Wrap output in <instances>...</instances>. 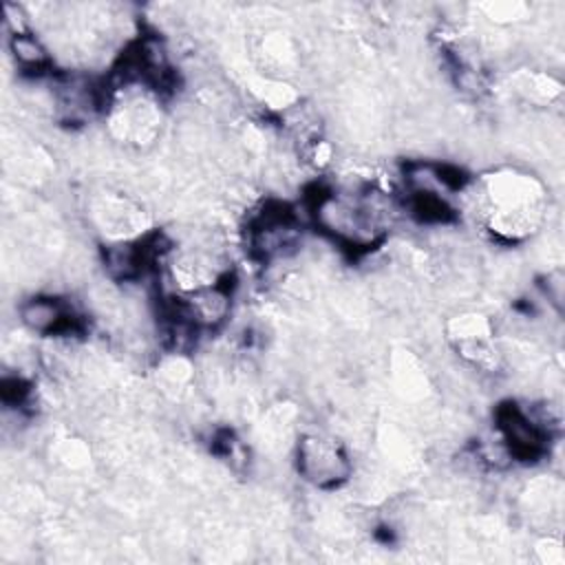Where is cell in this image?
Instances as JSON below:
<instances>
[{
    "instance_id": "cell-1",
    "label": "cell",
    "mask_w": 565,
    "mask_h": 565,
    "mask_svg": "<svg viewBox=\"0 0 565 565\" xmlns=\"http://www.w3.org/2000/svg\"><path fill=\"white\" fill-rule=\"evenodd\" d=\"M475 210L486 232L499 241L519 243L543 223L545 190L532 174L497 170L479 181Z\"/></svg>"
},
{
    "instance_id": "cell-2",
    "label": "cell",
    "mask_w": 565,
    "mask_h": 565,
    "mask_svg": "<svg viewBox=\"0 0 565 565\" xmlns=\"http://www.w3.org/2000/svg\"><path fill=\"white\" fill-rule=\"evenodd\" d=\"M157 93L143 84H117L106 99V121L110 135L135 148L150 146L161 130V108Z\"/></svg>"
},
{
    "instance_id": "cell-3",
    "label": "cell",
    "mask_w": 565,
    "mask_h": 565,
    "mask_svg": "<svg viewBox=\"0 0 565 565\" xmlns=\"http://www.w3.org/2000/svg\"><path fill=\"white\" fill-rule=\"evenodd\" d=\"M298 475L316 488L331 490L349 481L353 466L344 446L320 433L302 435L296 446Z\"/></svg>"
},
{
    "instance_id": "cell-4",
    "label": "cell",
    "mask_w": 565,
    "mask_h": 565,
    "mask_svg": "<svg viewBox=\"0 0 565 565\" xmlns=\"http://www.w3.org/2000/svg\"><path fill=\"white\" fill-rule=\"evenodd\" d=\"M90 216L95 227L108 238V243L137 241L148 232L146 212L121 192H104L93 199Z\"/></svg>"
},
{
    "instance_id": "cell-5",
    "label": "cell",
    "mask_w": 565,
    "mask_h": 565,
    "mask_svg": "<svg viewBox=\"0 0 565 565\" xmlns=\"http://www.w3.org/2000/svg\"><path fill=\"white\" fill-rule=\"evenodd\" d=\"M20 320L26 329L42 335H66L82 329L79 318L53 296H33L22 302Z\"/></svg>"
},
{
    "instance_id": "cell-6",
    "label": "cell",
    "mask_w": 565,
    "mask_h": 565,
    "mask_svg": "<svg viewBox=\"0 0 565 565\" xmlns=\"http://www.w3.org/2000/svg\"><path fill=\"white\" fill-rule=\"evenodd\" d=\"M9 51H11V57L18 64V68H22L24 73L40 75V73L51 68L49 49L31 31L11 33L9 35Z\"/></svg>"
},
{
    "instance_id": "cell-7",
    "label": "cell",
    "mask_w": 565,
    "mask_h": 565,
    "mask_svg": "<svg viewBox=\"0 0 565 565\" xmlns=\"http://www.w3.org/2000/svg\"><path fill=\"white\" fill-rule=\"evenodd\" d=\"M446 333L450 344L457 342H466V340H479V338H492V322L490 318H486L483 313H475V311H466V313H457L446 322Z\"/></svg>"
},
{
    "instance_id": "cell-8",
    "label": "cell",
    "mask_w": 565,
    "mask_h": 565,
    "mask_svg": "<svg viewBox=\"0 0 565 565\" xmlns=\"http://www.w3.org/2000/svg\"><path fill=\"white\" fill-rule=\"evenodd\" d=\"M545 282H547V287H545L547 300L561 309V305H563V274L552 271V274H547Z\"/></svg>"
}]
</instances>
